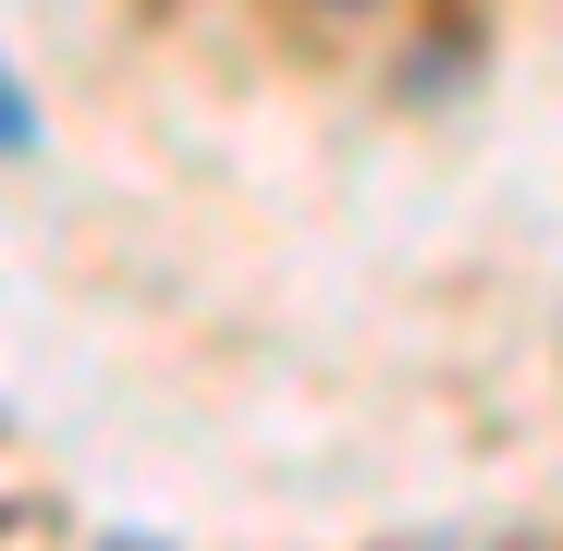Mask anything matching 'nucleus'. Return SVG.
Wrapping results in <instances>:
<instances>
[{
  "label": "nucleus",
  "instance_id": "obj_1",
  "mask_svg": "<svg viewBox=\"0 0 563 551\" xmlns=\"http://www.w3.org/2000/svg\"><path fill=\"white\" fill-rule=\"evenodd\" d=\"M37 147V99H25V74L0 62V159H25Z\"/></svg>",
  "mask_w": 563,
  "mask_h": 551
},
{
  "label": "nucleus",
  "instance_id": "obj_2",
  "mask_svg": "<svg viewBox=\"0 0 563 551\" xmlns=\"http://www.w3.org/2000/svg\"><path fill=\"white\" fill-rule=\"evenodd\" d=\"M319 13H367V0H319Z\"/></svg>",
  "mask_w": 563,
  "mask_h": 551
}]
</instances>
